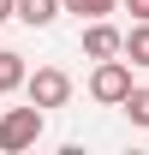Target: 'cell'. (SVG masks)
<instances>
[{
    "mask_svg": "<svg viewBox=\"0 0 149 155\" xmlns=\"http://www.w3.org/2000/svg\"><path fill=\"white\" fill-rule=\"evenodd\" d=\"M42 143V107H6L0 114V155H18V149H36Z\"/></svg>",
    "mask_w": 149,
    "mask_h": 155,
    "instance_id": "cell-1",
    "label": "cell"
},
{
    "mask_svg": "<svg viewBox=\"0 0 149 155\" xmlns=\"http://www.w3.org/2000/svg\"><path fill=\"white\" fill-rule=\"evenodd\" d=\"M131 90V60L125 54H113V60H95V72H90V101H101V107H119Z\"/></svg>",
    "mask_w": 149,
    "mask_h": 155,
    "instance_id": "cell-2",
    "label": "cell"
},
{
    "mask_svg": "<svg viewBox=\"0 0 149 155\" xmlns=\"http://www.w3.org/2000/svg\"><path fill=\"white\" fill-rule=\"evenodd\" d=\"M24 96L36 101L42 114H48V107H66V101H72V78L60 72V66H36V72L24 78Z\"/></svg>",
    "mask_w": 149,
    "mask_h": 155,
    "instance_id": "cell-3",
    "label": "cell"
},
{
    "mask_svg": "<svg viewBox=\"0 0 149 155\" xmlns=\"http://www.w3.org/2000/svg\"><path fill=\"white\" fill-rule=\"evenodd\" d=\"M119 42H125V30H113L108 18H84V54L90 60H113Z\"/></svg>",
    "mask_w": 149,
    "mask_h": 155,
    "instance_id": "cell-4",
    "label": "cell"
},
{
    "mask_svg": "<svg viewBox=\"0 0 149 155\" xmlns=\"http://www.w3.org/2000/svg\"><path fill=\"white\" fill-rule=\"evenodd\" d=\"M12 18L30 24V30H48V24L60 18V0H18V6H12Z\"/></svg>",
    "mask_w": 149,
    "mask_h": 155,
    "instance_id": "cell-5",
    "label": "cell"
},
{
    "mask_svg": "<svg viewBox=\"0 0 149 155\" xmlns=\"http://www.w3.org/2000/svg\"><path fill=\"white\" fill-rule=\"evenodd\" d=\"M119 54H125L131 66H143V72H149V18H137V24L125 30V42H119Z\"/></svg>",
    "mask_w": 149,
    "mask_h": 155,
    "instance_id": "cell-6",
    "label": "cell"
},
{
    "mask_svg": "<svg viewBox=\"0 0 149 155\" xmlns=\"http://www.w3.org/2000/svg\"><path fill=\"white\" fill-rule=\"evenodd\" d=\"M24 54H12V48H0V96H6V90H24Z\"/></svg>",
    "mask_w": 149,
    "mask_h": 155,
    "instance_id": "cell-7",
    "label": "cell"
},
{
    "mask_svg": "<svg viewBox=\"0 0 149 155\" xmlns=\"http://www.w3.org/2000/svg\"><path fill=\"white\" fill-rule=\"evenodd\" d=\"M119 107H125V119H131V125H143V131H149V84H131Z\"/></svg>",
    "mask_w": 149,
    "mask_h": 155,
    "instance_id": "cell-8",
    "label": "cell"
},
{
    "mask_svg": "<svg viewBox=\"0 0 149 155\" xmlns=\"http://www.w3.org/2000/svg\"><path fill=\"white\" fill-rule=\"evenodd\" d=\"M119 0H60V12H78V18H108Z\"/></svg>",
    "mask_w": 149,
    "mask_h": 155,
    "instance_id": "cell-9",
    "label": "cell"
},
{
    "mask_svg": "<svg viewBox=\"0 0 149 155\" xmlns=\"http://www.w3.org/2000/svg\"><path fill=\"white\" fill-rule=\"evenodd\" d=\"M131 6V18H149V0H125Z\"/></svg>",
    "mask_w": 149,
    "mask_h": 155,
    "instance_id": "cell-10",
    "label": "cell"
},
{
    "mask_svg": "<svg viewBox=\"0 0 149 155\" xmlns=\"http://www.w3.org/2000/svg\"><path fill=\"white\" fill-rule=\"evenodd\" d=\"M12 6H18V0H0V24H6V18H12Z\"/></svg>",
    "mask_w": 149,
    "mask_h": 155,
    "instance_id": "cell-11",
    "label": "cell"
}]
</instances>
